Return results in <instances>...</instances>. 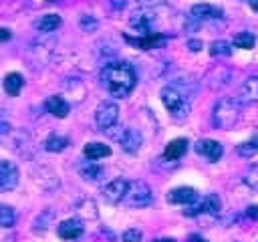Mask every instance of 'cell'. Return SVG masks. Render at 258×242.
<instances>
[{
	"label": "cell",
	"instance_id": "obj_18",
	"mask_svg": "<svg viewBox=\"0 0 258 242\" xmlns=\"http://www.w3.org/2000/svg\"><path fill=\"white\" fill-rule=\"evenodd\" d=\"M44 107H46V111L50 113V115H54V117H67L69 115V111H71V105L60 97V95H52V97H48L46 99V103H44Z\"/></svg>",
	"mask_w": 258,
	"mask_h": 242
},
{
	"label": "cell",
	"instance_id": "obj_21",
	"mask_svg": "<svg viewBox=\"0 0 258 242\" xmlns=\"http://www.w3.org/2000/svg\"><path fill=\"white\" fill-rule=\"evenodd\" d=\"M4 91H6V95H10V97H16L20 91H22V85H24V77L20 75V73H8L6 77H4Z\"/></svg>",
	"mask_w": 258,
	"mask_h": 242
},
{
	"label": "cell",
	"instance_id": "obj_19",
	"mask_svg": "<svg viewBox=\"0 0 258 242\" xmlns=\"http://www.w3.org/2000/svg\"><path fill=\"white\" fill-rule=\"evenodd\" d=\"M189 14L194 20H208V18H220L222 16V10H218L216 6H210V4H194L189 8Z\"/></svg>",
	"mask_w": 258,
	"mask_h": 242
},
{
	"label": "cell",
	"instance_id": "obj_24",
	"mask_svg": "<svg viewBox=\"0 0 258 242\" xmlns=\"http://www.w3.org/2000/svg\"><path fill=\"white\" fill-rule=\"evenodd\" d=\"M79 171H81V175L87 179V182H95V179H99L101 177V173H103V169L95 163V161H83L81 165H79Z\"/></svg>",
	"mask_w": 258,
	"mask_h": 242
},
{
	"label": "cell",
	"instance_id": "obj_8",
	"mask_svg": "<svg viewBox=\"0 0 258 242\" xmlns=\"http://www.w3.org/2000/svg\"><path fill=\"white\" fill-rule=\"evenodd\" d=\"M16 186H18V167L12 161L4 159L0 163V190L2 192H10Z\"/></svg>",
	"mask_w": 258,
	"mask_h": 242
},
{
	"label": "cell",
	"instance_id": "obj_1",
	"mask_svg": "<svg viewBox=\"0 0 258 242\" xmlns=\"http://www.w3.org/2000/svg\"><path fill=\"white\" fill-rule=\"evenodd\" d=\"M135 83H137V75L129 63H123V60L109 63L101 69V85L113 97H119V99L127 97L133 91Z\"/></svg>",
	"mask_w": 258,
	"mask_h": 242
},
{
	"label": "cell",
	"instance_id": "obj_34",
	"mask_svg": "<svg viewBox=\"0 0 258 242\" xmlns=\"http://www.w3.org/2000/svg\"><path fill=\"white\" fill-rule=\"evenodd\" d=\"M109 4H111L113 10H121V8H125L127 0H109Z\"/></svg>",
	"mask_w": 258,
	"mask_h": 242
},
{
	"label": "cell",
	"instance_id": "obj_10",
	"mask_svg": "<svg viewBox=\"0 0 258 242\" xmlns=\"http://www.w3.org/2000/svg\"><path fill=\"white\" fill-rule=\"evenodd\" d=\"M125 40L129 44L141 48V50H149V48H155V46L163 44L165 38H163L161 32H151V34H145V36H129V34H125Z\"/></svg>",
	"mask_w": 258,
	"mask_h": 242
},
{
	"label": "cell",
	"instance_id": "obj_27",
	"mask_svg": "<svg viewBox=\"0 0 258 242\" xmlns=\"http://www.w3.org/2000/svg\"><path fill=\"white\" fill-rule=\"evenodd\" d=\"M210 54L212 56H230L232 54V46L228 40H214L210 44Z\"/></svg>",
	"mask_w": 258,
	"mask_h": 242
},
{
	"label": "cell",
	"instance_id": "obj_38",
	"mask_svg": "<svg viewBox=\"0 0 258 242\" xmlns=\"http://www.w3.org/2000/svg\"><path fill=\"white\" fill-rule=\"evenodd\" d=\"M0 32H2V40H8V38H10V30H8V28H2Z\"/></svg>",
	"mask_w": 258,
	"mask_h": 242
},
{
	"label": "cell",
	"instance_id": "obj_11",
	"mask_svg": "<svg viewBox=\"0 0 258 242\" xmlns=\"http://www.w3.org/2000/svg\"><path fill=\"white\" fill-rule=\"evenodd\" d=\"M141 143H143V137H141V133H139L135 127L123 129V135H121V139H119V145H121L123 151H127V153H137L139 147H141Z\"/></svg>",
	"mask_w": 258,
	"mask_h": 242
},
{
	"label": "cell",
	"instance_id": "obj_14",
	"mask_svg": "<svg viewBox=\"0 0 258 242\" xmlns=\"http://www.w3.org/2000/svg\"><path fill=\"white\" fill-rule=\"evenodd\" d=\"M220 210V200L216 196H208L204 200H198L196 206L185 210V216H198V214H216Z\"/></svg>",
	"mask_w": 258,
	"mask_h": 242
},
{
	"label": "cell",
	"instance_id": "obj_36",
	"mask_svg": "<svg viewBox=\"0 0 258 242\" xmlns=\"http://www.w3.org/2000/svg\"><path fill=\"white\" fill-rule=\"evenodd\" d=\"M200 46H202V42H200L198 38H196V40H189V42H187V48H189L191 52H198V50H200Z\"/></svg>",
	"mask_w": 258,
	"mask_h": 242
},
{
	"label": "cell",
	"instance_id": "obj_37",
	"mask_svg": "<svg viewBox=\"0 0 258 242\" xmlns=\"http://www.w3.org/2000/svg\"><path fill=\"white\" fill-rule=\"evenodd\" d=\"M187 242H208L204 236H200V234H191L189 238H187Z\"/></svg>",
	"mask_w": 258,
	"mask_h": 242
},
{
	"label": "cell",
	"instance_id": "obj_13",
	"mask_svg": "<svg viewBox=\"0 0 258 242\" xmlns=\"http://www.w3.org/2000/svg\"><path fill=\"white\" fill-rule=\"evenodd\" d=\"M167 200L171 204H196L200 200L198 192L194 188H187V186H181V188H173L169 194H167Z\"/></svg>",
	"mask_w": 258,
	"mask_h": 242
},
{
	"label": "cell",
	"instance_id": "obj_6",
	"mask_svg": "<svg viewBox=\"0 0 258 242\" xmlns=\"http://www.w3.org/2000/svg\"><path fill=\"white\" fill-rule=\"evenodd\" d=\"M117 117H119V105L115 101H105L95 111V123L103 133H107L117 125Z\"/></svg>",
	"mask_w": 258,
	"mask_h": 242
},
{
	"label": "cell",
	"instance_id": "obj_29",
	"mask_svg": "<svg viewBox=\"0 0 258 242\" xmlns=\"http://www.w3.org/2000/svg\"><path fill=\"white\" fill-rule=\"evenodd\" d=\"M79 26H81L85 32H93V30H97L99 20H97V16H93V14H81Z\"/></svg>",
	"mask_w": 258,
	"mask_h": 242
},
{
	"label": "cell",
	"instance_id": "obj_7",
	"mask_svg": "<svg viewBox=\"0 0 258 242\" xmlns=\"http://www.w3.org/2000/svg\"><path fill=\"white\" fill-rule=\"evenodd\" d=\"M129 184L125 177H115L111 179L105 188H103V198L111 204H117V202H123L125 196H127V190H129Z\"/></svg>",
	"mask_w": 258,
	"mask_h": 242
},
{
	"label": "cell",
	"instance_id": "obj_30",
	"mask_svg": "<svg viewBox=\"0 0 258 242\" xmlns=\"http://www.w3.org/2000/svg\"><path fill=\"white\" fill-rule=\"evenodd\" d=\"M238 153H240V155H244V157H250V155L258 153V137H252L250 141H246V143H240V147H238Z\"/></svg>",
	"mask_w": 258,
	"mask_h": 242
},
{
	"label": "cell",
	"instance_id": "obj_12",
	"mask_svg": "<svg viewBox=\"0 0 258 242\" xmlns=\"http://www.w3.org/2000/svg\"><path fill=\"white\" fill-rule=\"evenodd\" d=\"M196 151L200 155H204L208 161H218L222 157V145L216 141V139H200L196 143Z\"/></svg>",
	"mask_w": 258,
	"mask_h": 242
},
{
	"label": "cell",
	"instance_id": "obj_35",
	"mask_svg": "<svg viewBox=\"0 0 258 242\" xmlns=\"http://www.w3.org/2000/svg\"><path fill=\"white\" fill-rule=\"evenodd\" d=\"M246 216H248V218H252V220H256V218H258V206H248Z\"/></svg>",
	"mask_w": 258,
	"mask_h": 242
},
{
	"label": "cell",
	"instance_id": "obj_20",
	"mask_svg": "<svg viewBox=\"0 0 258 242\" xmlns=\"http://www.w3.org/2000/svg\"><path fill=\"white\" fill-rule=\"evenodd\" d=\"M34 26H36L38 32L50 34V32H54V30L60 26V16H58V14H44V16H40V18L36 20Z\"/></svg>",
	"mask_w": 258,
	"mask_h": 242
},
{
	"label": "cell",
	"instance_id": "obj_31",
	"mask_svg": "<svg viewBox=\"0 0 258 242\" xmlns=\"http://www.w3.org/2000/svg\"><path fill=\"white\" fill-rule=\"evenodd\" d=\"M244 184L250 186L252 190H258V165H252V167L244 173Z\"/></svg>",
	"mask_w": 258,
	"mask_h": 242
},
{
	"label": "cell",
	"instance_id": "obj_39",
	"mask_svg": "<svg viewBox=\"0 0 258 242\" xmlns=\"http://www.w3.org/2000/svg\"><path fill=\"white\" fill-rule=\"evenodd\" d=\"M248 4H250V8H252V10H256V12H258V0H248Z\"/></svg>",
	"mask_w": 258,
	"mask_h": 242
},
{
	"label": "cell",
	"instance_id": "obj_40",
	"mask_svg": "<svg viewBox=\"0 0 258 242\" xmlns=\"http://www.w3.org/2000/svg\"><path fill=\"white\" fill-rule=\"evenodd\" d=\"M153 242H173V240L171 238H155Z\"/></svg>",
	"mask_w": 258,
	"mask_h": 242
},
{
	"label": "cell",
	"instance_id": "obj_2",
	"mask_svg": "<svg viewBox=\"0 0 258 242\" xmlns=\"http://www.w3.org/2000/svg\"><path fill=\"white\" fill-rule=\"evenodd\" d=\"M242 117V107L240 101L232 99V97H222L216 101L214 109H212V121L218 129H232L238 125Z\"/></svg>",
	"mask_w": 258,
	"mask_h": 242
},
{
	"label": "cell",
	"instance_id": "obj_33",
	"mask_svg": "<svg viewBox=\"0 0 258 242\" xmlns=\"http://www.w3.org/2000/svg\"><path fill=\"white\" fill-rule=\"evenodd\" d=\"M123 242H141V230L129 228L123 232Z\"/></svg>",
	"mask_w": 258,
	"mask_h": 242
},
{
	"label": "cell",
	"instance_id": "obj_32",
	"mask_svg": "<svg viewBox=\"0 0 258 242\" xmlns=\"http://www.w3.org/2000/svg\"><path fill=\"white\" fill-rule=\"evenodd\" d=\"M52 218H54V212H52L50 208H46V210H44V212L40 214V218L36 220V224H34V228H36V230H42V228H44L42 224H44V222H50Z\"/></svg>",
	"mask_w": 258,
	"mask_h": 242
},
{
	"label": "cell",
	"instance_id": "obj_15",
	"mask_svg": "<svg viewBox=\"0 0 258 242\" xmlns=\"http://www.w3.org/2000/svg\"><path fill=\"white\" fill-rule=\"evenodd\" d=\"M240 103H246V105H252V103H258V77H248L240 91Z\"/></svg>",
	"mask_w": 258,
	"mask_h": 242
},
{
	"label": "cell",
	"instance_id": "obj_3",
	"mask_svg": "<svg viewBox=\"0 0 258 242\" xmlns=\"http://www.w3.org/2000/svg\"><path fill=\"white\" fill-rule=\"evenodd\" d=\"M54 46H56V40H54L52 34H40V36H36L28 44V48H26V60L30 63V67L40 69V67L48 65V60H50V56L54 52Z\"/></svg>",
	"mask_w": 258,
	"mask_h": 242
},
{
	"label": "cell",
	"instance_id": "obj_4",
	"mask_svg": "<svg viewBox=\"0 0 258 242\" xmlns=\"http://www.w3.org/2000/svg\"><path fill=\"white\" fill-rule=\"evenodd\" d=\"M161 101L165 105V109L171 113L173 119H185L187 117V111H189V103L187 99L183 97V93L175 87H163L161 89Z\"/></svg>",
	"mask_w": 258,
	"mask_h": 242
},
{
	"label": "cell",
	"instance_id": "obj_28",
	"mask_svg": "<svg viewBox=\"0 0 258 242\" xmlns=\"http://www.w3.org/2000/svg\"><path fill=\"white\" fill-rule=\"evenodd\" d=\"M0 224L2 228H12L16 224V212L10 206H0Z\"/></svg>",
	"mask_w": 258,
	"mask_h": 242
},
{
	"label": "cell",
	"instance_id": "obj_23",
	"mask_svg": "<svg viewBox=\"0 0 258 242\" xmlns=\"http://www.w3.org/2000/svg\"><path fill=\"white\" fill-rule=\"evenodd\" d=\"M230 77H232V73L226 69V67H216L214 71H210V75H208V85L210 87H214V89H220V87H224V85H228L230 83Z\"/></svg>",
	"mask_w": 258,
	"mask_h": 242
},
{
	"label": "cell",
	"instance_id": "obj_22",
	"mask_svg": "<svg viewBox=\"0 0 258 242\" xmlns=\"http://www.w3.org/2000/svg\"><path fill=\"white\" fill-rule=\"evenodd\" d=\"M83 155L87 157V159H91V161H99L101 157H107V155H111V149H109V145H105V143H87L85 145V149H83Z\"/></svg>",
	"mask_w": 258,
	"mask_h": 242
},
{
	"label": "cell",
	"instance_id": "obj_5",
	"mask_svg": "<svg viewBox=\"0 0 258 242\" xmlns=\"http://www.w3.org/2000/svg\"><path fill=\"white\" fill-rule=\"evenodd\" d=\"M153 202V192L149 188V184L141 182V179H135L129 184V190H127V196L123 200V204L127 208H145Z\"/></svg>",
	"mask_w": 258,
	"mask_h": 242
},
{
	"label": "cell",
	"instance_id": "obj_16",
	"mask_svg": "<svg viewBox=\"0 0 258 242\" xmlns=\"http://www.w3.org/2000/svg\"><path fill=\"white\" fill-rule=\"evenodd\" d=\"M56 234L62 240H77L83 234V222L81 220H64L56 226Z\"/></svg>",
	"mask_w": 258,
	"mask_h": 242
},
{
	"label": "cell",
	"instance_id": "obj_25",
	"mask_svg": "<svg viewBox=\"0 0 258 242\" xmlns=\"http://www.w3.org/2000/svg\"><path fill=\"white\" fill-rule=\"evenodd\" d=\"M67 147H69V137H62V135H50V137L44 141V149H46V151H52V153L64 151Z\"/></svg>",
	"mask_w": 258,
	"mask_h": 242
},
{
	"label": "cell",
	"instance_id": "obj_17",
	"mask_svg": "<svg viewBox=\"0 0 258 242\" xmlns=\"http://www.w3.org/2000/svg\"><path fill=\"white\" fill-rule=\"evenodd\" d=\"M187 151V139L179 137V139H173L165 145V151H163V161H177L183 153Z\"/></svg>",
	"mask_w": 258,
	"mask_h": 242
},
{
	"label": "cell",
	"instance_id": "obj_9",
	"mask_svg": "<svg viewBox=\"0 0 258 242\" xmlns=\"http://www.w3.org/2000/svg\"><path fill=\"white\" fill-rule=\"evenodd\" d=\"M129 26H131L133 30H137L141 36L151 34V32H153V30H151V26H153V14H151L149 10H137V12H133L131 18H129Z\"/></svg>",
	"mask_w": 258,
	"mask_h": 242
},
{
	"label": "cell",
	"instance_id": "obj_26",
	"mask_svg": "<svg viewBox=\"0 0 258 242\" xmlns=\"http://www.w3.org/2000/svg\"><path fill=\"white\" fill-rule=\"evenodd\" d=\"M254 42H256V38H254L252 32H238V34L234 36V46H236V48L250 50V48H254Z\"/></svg>",
	"mask_w": 258,
	"mask_h": 242
}]
</instances>
